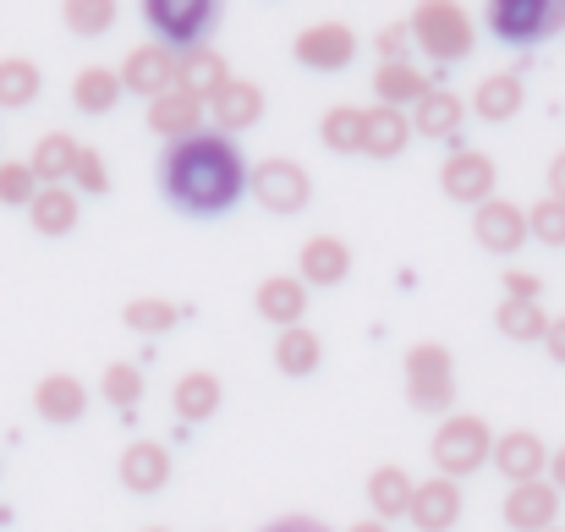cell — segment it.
Listing matches in <instances>:
<instances>
[{
	"instance_id": "5bb4252c",
	"label": "cell",
	"mask_w": 565,
	"mask_h": 532,
	"mask_svg": "<svg viewBox=\"0 0 565 532\" xmlns=\"http://www.w3.org/2000/svg\"><path fill=\"white\" fill-rule=\"evenodd\" d=\"M461 511H467L461 483H456V478H445V472H434V478H423V483H417L406 522H412L417 532H450L456 522H461Z\"/></svg>"
},
{
	"instance_id": "ac0fdd59",
	"label": "cell",
	"mask_w": 565,
	"mask_h": 532,
	"mask_svg": "<svg viewBox=\"0 0 565 532\" xmlns=\"http://www.w3.org/2000/svg\"><path fill=\"white\" fill-rule=\"evenodd\" d=\"M116 472H121V489H132V494H160L177 467H171V450H166L160 439H132V445L121 450Z\"/></svg>"
},
{
	"instance_id": "cb8c5ba5",
	"label": "cell",
	"mask_w": 565,
	"mask_h": 532,
	"mask_svg": "<svg viewBox=\"0 0 565 532\" xmlns=\"http://www.w3.org/2000/svg\"><path fill=\"white\" fill-rule=\"evenodd\" d=\"M203 116H209V105L192 99V94H182V88L149 99V127H154L166 143H182V138H192V132H203Z\"/></svg>"
},
{
	"instance_id": "7402d4cb",
	"label": "cell",
	"mask_w": 565,
	"mask_h": 532,
	"mask_svg": "<svg viewBox=\"0 0 565 532\" xmlns=\"http://www.w3.org/2000/svg\"><path fill=\"white\" fill-rule=\"evenodd\" d=\"M297 275L308 286H341L352 275V247L341 236H308L297 253Z\"/></svg>"
},
{
	"instance_id": "277c9868",
	"label": "cell",
	"mask_w": 565,
	"mask_h": 532,
	"mask_svg": "<svg viewBox=\"0 0 565 532\" xmlns=\"http://www.w3.org/2000/svg\"><path fill=\"white\" fill-rule=\"evenodd\" d=\"M406 401L412 412H434V417H450V401H456V362L439 341H417L406 347Z\"/></svg>"
},
{
	"instance_id": "7bdbcfd3",
	"label": "cell",
	"mask_w": 565,
	"mask_h": 532,
	"mask_svg": "<svg viewBox=\"0 0 565 532\" xmlns=\"http://www.w3.org/2000/svg\"><path fill=\"white\" fill-rule=\"evenodd\" d=\"M544 352L555 357V362H561L565 368V313L561 319H550V336H544Z\"/></svg>"
},
{
	"instance_id": "4316f807",
	"label": "cell",
	"mask_w": 565,
	"mask_h": 532,
	"mask_svg": "<svg viewBox=\"0 0 565 532\" xmlns=\"http://www.w3.org/2000/svg\"><path fill=\"white\" fill-rule=\"evenodd\" d=\"M121 94H127V83H121L116 66H83V72L72 77V105H77V116H110V110L121 105Z\"/></svg>"
},
{
	"instance_id": "d6a6232c",
	"label": "cell",
	"mask_w": 565,
	"mask_h": 532,
	"mask_svg": "<svg viewBox=\"0 0 565 532\" xmlns=\"http://www.w3.org/2000/svg\"><path fill=\"white\" fill-rule=\"evenodd\" d=\"M44 94V72L28 55H6L0 61V110H28Z\"/></svg>"
},
{
	"instance_id": "7a4b0ae2",
	"label": "cell",
	"mask_w": 565,
	"mask_h": 532,
	"mask_svg": "<svg viewBox=\"0 0 565 532\" xmlns=\"http://www.w3.org/2000/svg\"><path fill=\"white\" fill-rule=\"evenodd\" d=\"M406 22H412V44L428 61H439V66L467 61L472 44H478V28H472V17H467L461 0H417V11Z\"/></svg>"
},
{
	"instance_id": "b9f144b4",
	"label": "cell",
	"mask_w": 565,
	"mask_h": 532,
	"mask_svg": "<svg viewBox=\"0 0 565 532\" xmlns=\"http://www.w3.org/2000/svg\"><path fill=\"white\" fill-rule=\"evenodd\" d=\"M505 297H522V302H539L544 297V280L533 269H505Z\"/></svg>"
},
{
	"instance_id": "8992f818",
	"label": "cell",
	"mask_w": 565,
	"mask_h": 532,
	"mask_svg": "<svg viewBox=\"0 0 565 532\" xmlns=\"http://www.w3.org/2000/svg\"><path fill=\"white\" fill-rule=\"evenodd\" d=\"M225 0H143V22L154 28L160 44L171 50H192L209 39V28L220 22Z\"/></svg>"
},
{
	"instance_id": "30bf717a",
	"label": "cell",
	"mask_w": 565,
	"mask_h": 532,
	"mask_svg": "<svg viewBox=\"0 0 565 532\" xmlns=\"http://www.w3.org/2000/svg\"><path fill=\"white\" fill-rule=\"evenodd\" d=\"M472 236H478V247L483 253H516L533 231H527V209L522 203H511V198H489V203H478L472 209Z\"/></svg>"
},
{
	"instance_id": "d4e9b609",
	"label": "cell",
	"mask_w": 565,
	"mask_h": 532,
	"mask_svg": "<svg viewBox=\"0 0 565 532\" xmlns=\"http://www.w3.org/2000/svg\"><path fill=\"white\" fill-rule=\"evenodd\" d=\"M28 220L39 236H72L77 220H83V203H77V187L55 181V187H39V198L28 203Z\"/></svg>"
},
{
	"instance_id": "bcb514c9",
	"label": "cell",
	"mask_w": 565,
	"mask_h": 532,
	"mask_svg": "<svg viewBox=\"0 0 565 532\" xmlns=\"http://www.w3.org/2000/svg\"><path fill=\"white\" fill-rule=\"evenodd\" d=\"M550 483L565 494V445H555V450H550Z\"/></svg>"
},
{
	"instance_id": "8fae6325",
	"label": "cell",
	"mask_w": 565,
	"mask_h": 532,
	"mask_svg": "<svg viewBox=\"0 0 565 532\" xmlns=\"http://www.w3.org/2000/svg\"><path fill=\"white\" fill-rule=\"evenodd\" d=\"M494 472L505 483H533V478H550V445L533 434V428H505L494 434Z\"/></svg>"
},
{
	"instance_id": "7dc6e473",
	"label": "cell",
	"mask_w": 565,
	"mask_h": 532,
	"mask_svg": "<svg viewBox=\"0 0 565 532\" xmlns=\"http://www.w3.org/2000/svg\"><path fill=\"white\" fill-rule=\"evenodd\" d=\"M352 532H390V522H379V517H369V522H358Z\"/></svg>"
},
{
	"instance_id": "f6af8a7d",
	"label": "cell",
	"mask_w": 565,
	"mask_h": 532,
	"mask_svg": "<svg viewBox=\"0 0 565 532\" xmlns=\"http://www.w3.org/2000/svg\"><path fill=\"white\" fill-rule=\"evenodd\" d=\"M550 198H561L565 203V149L550 160Z\"/></svg>"
},
{
	"instance_id": "74e56055",
	"label": "cell",
	"mask_w": 565,
	"mask_h": 532,
	"mask_svg": "<svg viewBox=\"0 0 565 532\" xmlns=\"http://www.w3.org/2000/svg\"><path fill=\"white\" fill-rule=\"evenodd\" d=\"M39 187H44V181L33 177L28 160H6V166H0V203H6V209H28V203L39 198Z\"/></svg>"
},
{
	"instance_id": "836d02e7",
	"label": "cell",
	"mask_w": 565,
	"mask_h": 532,
	"mask_svg": "<svg viewBox=\"0 0 565 532\" xmlns=\"http://www.w3.org/2000/svg\"><path fill=\"white\" fill-rule=\"evenodd\" d=\"M121 17V0H61V22L77 39H105Z\"/></svg>"
},
{
	"instance_id": "8d00e7d4",
	"label": "cell",
	"mask_w": 565,
	"mask_h": 532,
	"mask_svg": "<svg viewBox=\"0 0 565 532\" xmlns=\"http://www.w3.org/2000/svg\"><path fill=\"white\" fill-rule=\"evenodd\" d=\"M99 395H105L116 412H138V401H143V373H138V362H110V368L99 373Z\"/></svg>"
},
{
	"instance_id": "6da1fadb",
	"label": "cell",
	"mask_w": 565,
	"mask_h": 532,
	"mask_svg": "<svg viewBox=\"0 0 565 532\" xmlns=\"http://www.w3.org/2000/svg\"><path fill=\"white\" fill-rule=\"evenodd\" d=\"M247 160L225 132H192L182 143H166L160 155V192L171 198V209H182L192 220H214L225 209H236V198L247 192Z\"/></svg>"
},
{
	"instance_id": "83f0119b",
	"label": "cell",
	"mask_w": 565,
	"mask_h": 532,
	"mask_svg": "<svg viewBox=\"0 0 565 532\" xmlns=\"http://www.w3.org/2000/svg\"><path fill=\"white\" fill-rule=\"evenodd\" d=\"M412 494H417V483H412L406 467H374L369 472V511L379 522H401L412 511Z\"/></svg>"
},
{
	"instance_id": "603a6c76",
	"label": "cell",
	"mask_w": 565,
	"mask_h": 532,
	"mask_svg": "<svg viewBox=\"0 0 565 532\" xmlns=\"http://www.w3.org/2000/svg\"><path fill=\"white\" fill-rule=\"evenodd\" d=\"M412 116L395 110V105H369L363 110V155L369 160H395L406 143H412Z\"/></svg>"
},
{
	"instance_id": "ffe728a7",
	"label": "cell",
	"mask_w": 565,
	"mask_h": 532,
	"mask_svg": "<svg viewBox=\"0 0 565 532\" xmlns=\"http://www.w3.org/2000/svg\"><path fill=\"white\" fill-rule=\"evenodd\" d=\"M225 83H231V66H225V55H220V50L192 44V50L177 55V88H182V94H192V99H203V105H209Z\"/></svg>"
},
{
	"instance_id": "c3c4849f",
	"label": "cell",
	"mask_w": 565,
	"mask_h": 532,
	"mask_svg": "<svg viewBox=\"0 0 565 532\" xmlns=\"http://www.w3.org/2000/svg\"><path fill=\"white\" fill-rule=\"evenodd\" d=\"M143 532H171V528H143Z\"/></svg>"
},
{
	"instance_id": "484cf974",
	"label": "cell",
	"mask_w": 565,
	"mask_h": 532,
	"mask_svg": "<svg viewBox=\"0 0 565 532\" xmlns=\"http://www.w3.org/2000/svg\"><path fill=\"white\" fill-rule=\"evenodd\" d=\"M220 401H225V384L209 373V368H192V373H182L177 379V390H171V406H177V417L182 423H209L214 412H220Z\"/></svg>"
},
{
	"instance_id": "2e32d148",
	"label": "cell",
	"mask_w": 565,
	"mask_h": 532,
	"mask_svg": "<svg viewBox=\"0 0 565 532\" xmlns=\"http://www.w3.org/2000/svg\"><path fill=\"white\" fill-rule=\"evenodd\" d=\"M33 412L50 423V428H72L88 417V384L72 379V373H44L33 384Z\"/></svg>"
},
{
	"instance_id": "5b68a950",
	"label": "cell",
	"mask_w": 565,
	"mask_h": 532,
	"mask_svg": "<svg viewBox=\"0 0 565 532\" xmlns=\"http://www.w3.org/2000/svg\"><path fill=\"white\" fill-rule=\"evenodd\" d=\"M483 22L500 44H544L555 28H565V0H483Z\"/></svg>"
},
{
	"instance_id": "e575fe53",
	"label": "cell",
	"mask_w": 565,
	"mask_h": 532,
	"mask_svg": "<svg viewBox=\"0 0 565 532\" xmlns=\"http://www.w3.org/2000/svg\"><path fill=\"white\" fill-rule=\"evenodd\" d=\"M319 143L330 155H363V110L358 105H330L319 121Z\"/></svg>"
},
{
	"instance_id": "1f68e13d",
	"label": "cell",
	"mask_w": 565,
	"mask_h": 532,
	"mask_svg": "<svg viewBox=\"0 0 565 532\" xmlns=\"http://www.w3.org/2000/svg\"><path fill=\"white\" fill-rule=\"evenodd\" d=\"M494 330H500L505 341H516V347H533V341H544V336H550V313H544V302L505 297V302L494 308Z\"/></svg>"
},
{
	"instance_id": "ee69618b",
	"label": "cell",
	"mask_w": 565,
	"mask_h": 532,
	"mask_svg": "<svg viewBox=\"0 0 565 532\" xmlns=\"http://www.w3.org/2000/svg\"><path fill=\"white\" fill-rule=\"evenodd\" d=\"M258 532H330L324 522H313V517H286V522H269V528Z\"/></svg>"
},
{
	"instance_id": "9c48e42d",
	"label": "cell",
	"mask_w": 565,
	"mask_h": 532,
	"mask_svg": "<svg viewBox=\"0 0 565 532\" xmlns=\"http://www.w3.org/2000/svg\"><path fill=\"white\" fill-rule=\"evenodd\" d=\"M505 528L511 532H550L561 528V489L550 478H533V483H511L505 489V506H500Z\"/></svg>"
},
{
	"instance_id": "4dcf8cb0",
	"label": "cell",
	"mask_w": 565,
	"mask_h": 532,
	"mask_svg": "<svg viewBox=\"0 0 565 532\" xmlns=\"http://www.w3.org/2000/svg\"><path fill=\"white\" fill-rule=\"evenodd\" d=\"M319 362H324V341H319L308 324L275 336V373H286V379H308Z\"/></svg>"
},
{
	"instance_id": "3957f363",
	"label": "cell",
	"mask_w": 565,
	"mask_h": 532,
	"mask_svg": "<svg viewBox=\"0 0 565 532\" xmlns=\"http://www.w3.org/2000/svg\"><path fill=\"white\" fill-rule=\"evenodd\" d=\"M428 456H434V472H445V478L461 483V478H472V472L489 467V456H494V434H489V423H483L478 412H450V417L434 428Z\"/></svg>"
},
{
	"instance_id": "44dd1931",
	"label": "cell",
	"mask_w": 565,
	"mask_h": 532,
	"mask_svg": "<svg viewBox=\"0 0 565 532\" xmlns=\"http://www.w3.org/2000/svg\"><path fill=\"white\" fill-rule=\"evenodd\" d=\"M522 105H527V83H522L516 72H494V77H483V83L472 88V116L489 121V127L516 121Z\"/></svg>"
},
{
	"instance_id": "f1b7e54d",
	"label": "cell",
	"mask_w": 565,
	"mask_h": 532,
	"mask_svg": "<svg viewBox=\"0 0 565 532\" xmlns=\"http://www.w3.org/2000/svg\"><path fill=\"white\" fill-rule=\"evenodd\" d=\"M428 88H434V83H428V72H417L412 61H379V72H374V99L379 105L412 110Z\"/></svg>"
},
{
	"instance_id": "681fc988",
	"label": "cell",
	"mask_w": 565,
	"mask_h": 532,
	"mask_svg": "<svg viewBox=\"0 0 565 532\" xmlns=\"http://www.w3.org/2000/svg\"><path fill=\"white\" fill-rule=\"evenodd\" d=\"M550 532H565V528H550Z\"/></svg>"
},
{
	"instance_id": "7c38bea8",
	"label": "cell",
	"mask_w": 565,
	"mask_h": 532,
	"mask_svg": "<svg viewBox=\"0 0 565 532\" xmlns=\"http://www.w3.org/2000/svg\"><path fill=\"white\" fill-rule=\"evenodd\" d=\"M121 72V83H127V94H143V99H160V94H171L177 88V50L171 44H138V50H127V61L116 66Z\"/></svg>"
},
{
	"instance_id": "ab89813d",
	"label": "cell",
	"mask_w": 565,
	"mask_h": 532,
	"mask_svg": "<svg viewBox=\"0 0 565 532\" xmlns=\"http://www.w3.org/2000/svg\"><path fill=\"white\" fill-rule=\"evenodd\" d=\"M72 181H77V192H88V198L110 192V171H105V155H99V149H83V155H77V171H72Z\"/></svg>"
},
{
	"instance_id": "f35d334b",
	"label": "cell",
	"mask_w": 565,
	"mask_h": 532,
	"mask_svg": "<svg viewBox=\"0 0 565 532\" xmlns=\"http://www.w3.org/2000/svg\"><path fill=\"white\" fill-rule=\"evenodd\" d=\"M527 231H533V242H544V247H565V203L561 198H539L533 209H527Z\"/></svg>"
},
{
	"instance_id": "d6986e66",
	"label": "cell",
	"mask_w": 565,
	"mask_h": 532,
	"mask_svg": "<svg viewBox=\"0 0 565 532\" xmlns=\"http://www.w3.org/2000/svg\"><path fill=\"white\" fill-rule=\"evenodd\" d=\"M406 116H412V132H417V138H439V143H445V138L461 132V121H467V99L434 83Z\"/></svg>"
},
{
	"instance_id": "e0dca14e",
	"label": "cell",
	"mask_w": 565,
	"mask_h": 532,
	"mask_svg": "<svg viewBox=\"0 0 565 532\" xmlns=\"http://www.w3.org/2000/svg\"><path fill=\"white\" fill-rule=\"evenodd\" d=\"M209 121H214V132H225V138L258 127V121H264V88L247 83V77H231V83L209 99Z\"/></svg>"
},
{
	"instance_id": "ba28073f",
	"label": "cell",
	"mask_w": 565,
	"mask_h": 532,
	"mask_svg": "<svg viewBox=\"0 0 565 532\" xmlns=\"http://www.w3.org/2000/svg\"><path fill=\"white\" fill-rule=\"evenodd\" d=\"M291 55L308 72H347L358 61V33L347 22H313L291 39Z\"/></svg>"
},
{
	"instance_id": "d590c367",
	"label": "cell",
	"mask_w": 565,
	"mask_h": 532,
	"mask_svg": "<svg viewBox=\"0 0 565 532\" xmlns=\"http://www.w3.org/2000/svg\"><path fill=\"white\" fill-rule=\"evenodd\" d=\"M121 324L138 330V336H171L182 324V308L171 297H138V302L121 308Z\"/></svg>"
},
{
	"instance_id": "52a82bcc",
	"label": "cell",
	"mask_w": 565,
	"mask_h": 532,
	"mask_svg": "<svg viewBox=\"0 0 565 532\" xmlns=\"http://www.w3.org/2000/svg\"><path fill=\"white\" fill-rule=\"evenodd\" d=\"M247 192H253L258 209H269V214H302V209L313 203V177H308L297 160H264V166H253Z\"/></svg>"
},
{
	"instance_id": "4fadbf2b",
	"label": "cell",
	"mask_w": 565,
	"mask_h": 532,
	"mask_svg": "<svg viewBox=\"0 0 565 532\" xmlns=\"http://www.w3.org/2000/svg\"><path fill=\"white\" fill-rule=\"evenodd\" d=\"M494 160L489 155H478V149H456L445 166H439V187H445V198L450 203H467V209H478V203H489L494 198Z\"/></svg>"
},
{
	"instance_id": "9a60e30c",
	"label": "cell",
	"mask_w": 565,
	"mask_h": 532,
	"mask_svg": "<svg viewBox=\"0 0 565 532\" xmlns=\"http://www.w3.org/2000/svg\"><path fill=\"white\" fill-rule=\"evenodd\" d=\"M308 302H313V286L302 275H269V280H258V297H253L258 319L275 330H297L308 319Z\"/></svg>"
},
{
	"instance_id": "f546056e",
	"label": "cell",
	"mask_w": 565,
	"mask_h": 532,
	"mask_svg": "<svg viewBox=\"0 0 565 532\" xmlns=\"http://www.w3.org/2000/svg\"><path fill=\"white\" fill-rule=\"evenodd\" d=\"M77 155H83V143H77L72 132H44V138L33 143L28 166H33V177L44 181V187H55V181H72V171H77Z\"/></svg>"
},
{
	"instance_id": "60d3db41",
	"label": "cell",
	"mask_w": 565,
	"mask_h": 532,
	"mask_svg": "<svg viewBox=\"0 0 565 532\" xmlns=\"http://www.w3.org/2000/svg\"><path fill=\"white\" fill-rule=\"evenodd\" d=\"M406 44H412V22H384L374 33L379 61H406Z\"/></svg>"
}]
</instances>
